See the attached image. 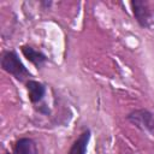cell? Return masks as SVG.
Returning <instances> with one entry per match:
<instances>
[{"instance_id":"1","label":"cell","mask_w":154,"mask_h":154,"mask_svg":"<svg viewBox=\"0 0 154 154\" xmlns=\"http://www.w3.org/2000/svg\"><path fill=\"white\" fill-rule=\"evenodd\" d=\"M1 67L7 73L12 75L16 79L23 82L26 78L30 77L29 70L25 67V65L22 63L19 57L13 51H7L1 57Z\"/></svg>"},{"instance_id":"2","label":"cell","mask_w":154,"mask_h":154,"mask_svg":"<svg viewBox=\"0 0 154 154\" xmlns=\"http://www.w3.org/2000/svg\"><path fill=\"white\" fill-rule=\"evenodd\" d=\"M126 119L143 131H148L150 134L154 132V114L148 109H135L126 116Z\"/></svg>"},{"instance_id":"3","label":"cell","mask_w":154,"mask_h":154,"mask_svg":"<svg viewBox=\"0 0 154 154\" xmlns=\"http://www.w3.org/2000/svg\"><path fill=\"white\" fill-rule=\"evenodd\" d=\"M130 5L132 8V14L137 23L142 28H149L154 17V12L150 8L149 4L143 0H134L130 2Z\"/></svg>"},{"instance_id":"4","label":"cell","mask_w":154,"mask_h":154,"mask_svg":"<svg viewBox=\"0 0 154 154\" xmlns=\"http://www.w3.org/2000/svg\"><path fill=\"white\" fill-rule=\"evenodd\" d=\"M26 90H28V97L32 103H38L43 100L46 94V87L34 79H29L26 82Z\"/></svg>"},{"instance_id":"5","label":"cell","mask_w":154,"mask_h":154,"mask_svg":"<svg viewBox=\"0 0 154 154\" xmlns=\"http://www.w3.org/2000/svg\"><path fill=\"white\" fill-rule=\"evenodd\" d=\"M20 51H22V54L26 58V60H29L31 64H34L37 69L42 67L43 64L47 61V57L42 52H40V51H37V49L28 46V45L22 46L20 47Z\"/></svg>"},{"instance_id":"6","label":"cell","mask_w":154,"mask_h":154,"mask_svg":"<svg viewBox=\"0 0 154 154\" xmlns=\"http://www.w3.org/2000/svg\"><path fill=\"white\" fill-rule=\"evenodd\" d=\"M89 140H90V130L85 129L81 132V135L77 137V140L72 143L67 154H85Z\"/></svg>"},{"instance_id":"7","label":"cell","mask_w":154,"mask_h":154,"mask_svg":"<svg viewBox=\"0 0 154 154\" xmlns=\"http://www.w3.org/2000/svg\"><path fill=\"white\" fill-rule=\"evenodd\" d=\"M13 154H37L36 143L29 137H22L16 142Z\"/></svg>"},{"instance_id":"8","label":"cell","mask_w":154,"mask_h":154,"mask_svg":"<svg viewBox=\"0 0 154 154\" xmlns=\"http://www.w3.org/2000/svg\"><path fill=\"white\" fill-rule=\"evenodd\" d=\"M5 154H11V153H5Z\"/></svg>"}]
</instances>
